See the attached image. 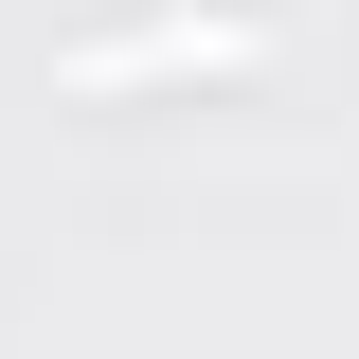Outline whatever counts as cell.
<instances>
[{
  "label": "cell",
  "instance_id": "6da1fadb",
  "mask_svg": "<svg viewBox=\"0 0 359 359\" xmlns=\"http://www.w3.org/2000/svg\"><path fill=\"white\" fill-rule=\"evenodd\" d=\"M216 54H252V18H144V36H90L72 90H144V72H216Z\"/></svg>",
  "mask_w": 359,
  "mask_h": 359
}]
</instances>
